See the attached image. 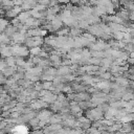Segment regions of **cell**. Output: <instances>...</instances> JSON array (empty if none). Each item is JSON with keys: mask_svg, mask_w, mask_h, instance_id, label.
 <instances>
[{"mask_svg": "<svg viewBox=\"0 0 134 134\" xmlns=\"http://www.w3.org/2000/svg\"><path fill=\"white\" fill-rule=\"evenodd\" d=\"M14 134H26L27 133V129L24 126H17L16 128L13 130Z\"/></svg>", "mask_w": 134, "mask_h": 134, "instance_id": "cell-1", "label": "cell"}, {"mask_svg": "<svg viewBox=\"0 0 134 134\" xmlns=\"http://www.w3.org/2000/svg\"><path fill=\"white\" fill-rule=\"evenodd\" d=\"M30 13H23V14H21L20 16H19V19H20V20H22V21H23V20H28V19H30V18H28V17H30Z\"/></svg>", "mask_w": 134, "mask_h": 134, "instance_id": "cell-2", "label": "cell"}, {"mask_svg": "<svg viewBox=\"0 0 134 134\" xmlns=\"http://www.w3.org/2000/svg\"><path fill=\"white\" fill-rule=\"evenodd\" d=\"M31 52H33V53H38V52H39V48H33Z\"/></svg>", "mask_w": 134, "mask_h": 134, "instance_id": "cell-3", "label": "cell"}, {"mask_svg": "<svg viewBox=\"0 0 134 134\" xmlns=\"http://www.w3.org/2000/svg\"><path fill=\"white\" fill-rule=\"evenodd\" d=\"M60 2H68V0H58Z\"/></svg>", "mask_w": 134, "mask_h": 134, "instance_id": "cell-4", "label": "cell"}]
</instances>
